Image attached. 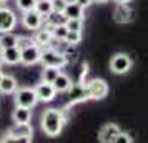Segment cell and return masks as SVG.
Returning <instances> with one entry per match:
<instances>
[{"label": "cell", "instance_id": "cell-1", "mask_svg": "<svg viewBox=\"0 0 148 143\" xmlns=\"http://www.w3.org/2000/svg\"><path fill=\"white\" fill-rule=\"evenodd\" d=\"M67 123V113L62 108H47L42 113V130L47 136H58Z\"/></svg>", "mask_w": 148, "mask_h": 143}, {"label": "cell", "instance_id": "cell-2", "mask_svg": "<svg viewBox=\"0 0 148 143\" xmlns=\"http://www.w3.org/2000/svg\"><path fill=\"white\" fill-rule=\"evenodd\" d=\"M40 63L43 65V67H58V68H63L65 65H67L63 53L58 52V50H55V48H52V47L42 48Z\"/></svg>", "mask_w": 148, "mask_h": 143}, {"label": "cell", "instance_id": "cell-3", "mask_svg": "<svg viewBox=\"0 0 148 143\" xmlns=\"http://www.w3.org/2000/svg\"><path fill=\"white\" fill-rule=\"evenodd\" d=\"M14 100H15V105H22V107H28V108H34L38 103L37 92H35V88H30V87L17 88L14 93Z\"/></svg>", "mask_w": 148, "mask_h": 143}, {"label": "cell", "instance_id": "cell-4", "mask_svg": "<svg viewBox=\"0 0 148 143\" xmlns=\"http://www.w3.org/2000/svg\"><path fill=\"white\" fill-rule=\"evenodd\" d=\"M133 65V60H132V57L127 53H115L112 57V60H110V70L113 72L115 75H123V73H127L128 70L132 68Z\"/></svg>", "mask_w": 148, "mask_h": 143}, {"label": "cell", "instance_id": "cell-5", "mask_svg": "<svg viewBox=\"0 0 148 143\" xmlns=\"http://www.w3.org/2000/svg\"><path fill=\"white\" fill-rule=\"evenodd\" d=\"M90 100H103L108 95V83L101 78H93L85 83Z\"/></svg>", "mask_w": 148, "mask_h": 143}, {"label": "cell", "instance_id": "cell-6", "mask_svg": "<svg viewBox=\"0 0 148 143\" xmlns=\"http://www.w3.org/2000/svg\"><path fill=\"white\" fill-rule=\"evenodd\" d=\"M20 63H23V65H27V67H30V65H35V63H38L42 58V47L40 45H37V43H32V45H28V47L25 48H20Z\"/></svg>", "mask_w": 148, "mask_h": 143}, {"label": "cell", "instance_id": "cell-7", "mask_svg": "<svg viewBox=\"0 0 148 143\" xmlns=\"http://www.w3.org/2000/svg\"><path fill=\"white\" fill-rule=\"evenodd\" d=\"M22 25L27 28V30H32V32H35V30H38V28L43 25V22H45V18L42 17L37 10H27V12H22Z\"/></svg>", "mask_w": 148, "mask_h": 143}, {"label": "cell", "instance_id": "cell-8", "mask_svg": "<svg viewBox=\"0 0 148 143\" xmlns=\"http://www.w3.org/2000/svg\"><path fill=\"white\" fill-rule=\"evenodd\" d=\"M34 88H35V92H37L38 102L50 103V102H53L55 96H57V90H55L53 83H48V82H43V80H42L40 83L35 85Z\"/></svg>", "mask_w": 148, "mask_h": 143}, {"label": "cell", "instance_id": "cell-9", "mask_svg": "<svg viewBox=\"0 0 148 143\" xmlns=\"http://www.w3.org/2000/svg\"><path fill=\"white\" fill-rule=\"evenodd\" d=\"M17 27V15L12 8L0 7V34L2 32H12Z\"/></svg>", "mask_w": 148, "mask_h": 143}, {"label": "cell", "instance_id": "cell-10", "mask_svg": "<svg viewBox=\"0 0 148 143\" xmlns=\"http://www.w3.org/2000/svg\"><path fill=\"white\" fill-rule=\"evenodd\" d=\"M135 18V12L128 7V3H116L113 8V20L120 25L130 23Z\"/></svg>", "mask_w": 148, "mask_h": 143}, {"label": "cell", "instance_id": "cell-11", "mask_svg": "<svg viewBox=\"0 0 148 143\" xmlns=\"http://www.w3.org/2000/svg\"><path fill=\"white\" fill-rule=\"evenodd\" d=\"M67 93H70V98H68L67 102V108L68 107H72L75 103L78 102H85V100H90L88 98V92H87V87H85V83H73L72 85V88L68 90Z\"/></svg>", "mask_w": 148, "mask_h": 143}, {"label": "cell", "instance_id": "cell-12", "mask_svg": "<svg viewBox=\"0 0 148 143\" xmlns=\"http://www.w3.org/2000/svg\"><path fill=\"white\" fill-rule=\"evenodd\" d=\"M120 133V128L116 123H105L98 130V140L101 143H115V138Z\"/></svg>", "mask_w": 148, "mask_h": 143}, {"label": "cell", "instance_id": "cell-13", "mask_svg": "<svg viewBox=\"0 0 148 143\" xmlns=\"http://www.w3.org/2000/svg\"><path fill=\"white\" fill-rule=\"evenodd\" d=\"M0 58L3 63H7V65H17V63H20V48L17 47H8V48H3V50H0Z\"/></svg>", "mask_w": 148, "mask_h": 143}, {"label": "cell", "instance_id": "cell-14", "mask_svg": "<svg viewBox=\"0 0 148 143\" xmlns=\"http://www.w3.org/2000/svg\"><path fill=\"white\" fill-rule=\"evenodd\" d=\"M53 40V34H52V30H48L42 25L38 30H35V35H34V42L37 45H40L42 48H45L50 45V42Z\"/></svg>", "mask_w": 148, "mask_h": 143}, {"label": "cell", "instance_id": "cell-15", "mask_svg": "<svg viewBox=\"0 0 148 143\" xmlns=\"http://www.w3.org/2000/svg\"><path fill=\"white\" fill-rule=\"evenodd\" d=\"M17 88H18L17 78L12 75H5L3 73L2 80H0V93H3V95H14Z\"/></svg>", "mask_w": 148, "mask_h": 143}, {"label": "cell", "instance_id": "cell-16", "mask_svg": "<svg viewBox=\"0 0 148 143\" xmlns=\"http://www.w3.org/2000/svg\"><path fill=\"white\" fill-rule=\"evenodd\" d=\"M12 118H14V123H30V120H32V108L22 107V105H15Z\"/></svg>", "mask_w": 148, "mask_h": 143}, {"label": "cell", "instance_id": "cell-17", "mask_svg": "<svg viewBox=\"0 0 148 143\" xmlns=\"http://www.w3.org/2000/svg\"><path fill=\"white\" fill-rule=\"evenodd\" d=\"M72 85H73L72 78H70L67 73H63V72H60V73L57 75V78L53 80V87H55V90H57V93H67L68 90L72 88Z\"/></svg>", "mask_w": 148, "mask_h": 143}, {"label": "cell", "instance_id": "cell-18", "mask_svg": "<svg viewBox=\"0 0 148 143\" xmlns=\"http://www.w3.org/2000/svg\"><path fill=\"white\" fill-rule=\"evenodd\" d=\"M63 14L67 18H83V14H85V8H82L75 0H68L65 8H63Z\"/></svg>", "mask_w": 148, "mask_h": 143}, {"label": "cell", "instance_id": "cell-19", "mask_svg": "<svg viewBox=\"0 0 148 143\" xmlns=\"http://www.w3.org/2000/svg\"><path fill=\"white\" fill-rule=\"evenodd\" d=\"M17 43H18V35L12 34V32H2L0 34V50L15 47Z\"/></svg>", "mask_w": 148, "mask_h": 143}, {"label": "cell", "instance_id": "cell-20", "mask_svg": "<svg viewBox=\"0 0 148 143\" xmlns=\"http://www.w3.org/2000/svg\"><path fill=\"white\" fill-rule=\"evenodd\" d=\"M35 10H37L43 18H47L48 15L53 12V3H52V0H37Z\"/></svg>", "mask_w": 148, "mask_h": 143}, {"label": "cell", "instance_id": "cell-21", "mask_svg": "<svg viewBox=\"0 0 148 143\" xmlns=\"http://www.w3.org/2000/svg\"><path fill=\"white\" fill-rule=\"evenodd\" d=\"M62 68L58 67H43L42 68V80L48 83H53V80L57 78V75L60 73Z\"/></svg>", "mask_w": 148, "mask_h": 143}, {"label": "cell", "instance_id": "cell-22", "mask_svg": "<svg viewBox=\"0 0 148 143\" xmlns=\"http://www.w3.org/2000/svg\"><path fill=\"white\" fill-rule=\"evenodd\" d=\"M45 20H47L48 23H52V25H62V23H67V17H65L63 12H57V10H53Z\"/></svg>", "mask_w": 148, "mask_h": 143}, {"label": "cell", "instance_id": "cell-23", "mask_svg": "<svg viewBox=\"0 0 148 143\" xmlns=\"http://www.w3.org/2000/svg\"><path fill=\"white\" fill-rule=\"evenodd\" d=\"M65 42H67L68 45H72V47L78 45V43L82 42V32H77V30H68L67 37H65Z\"/></svg>", "mask_w": 148, "mask_h": 143}, {"label": "cell", "instance_id": "cell-24", "mask_svg": "<svg viewBox=\"0 0 148 143\" xmlns=\"http://www.w3.org/2000/svg\"><path fill=\"white\" fill-rule=\"evenodd\" d=\"M52 34H53V38L57 40H65V37L68 34V28L65 23H62V25H55L53 30H52Z\"/></svg>", "mask_w": 148, "mask_h": 143}, {"label": "cell", "instance_id": "cell-25", "mask_svg": "<svg viewBox=\"0 0 148 143\" xmlns=\"http://www.w3.org/2000/svg\"><path fill=\"white\" fill-rule=\"evenodd\" d=\"M37 0H15V5L20 12H27V10H34Z\"/></svg>", "mask_w": 148, "mask_h": 143}, {"label": "cell", "instance_id": "cell-26", "mask_svg": "<svg viewBox=\"0 0 148 143\" xmlns=\"http://www.w3.org/2000/svg\"><path fill=\"white\" fill-rule=\"evenodd\" d=\"M67 28L68 30H77V32H82L83 28V18H67Z\"/></svg>", "mask_w": 148, "mask_h": 143}, {"label": "cell", "instance_id": "cell-27", "mask_svg": "<svg viewBox=\"0 0 148 143\" xmlns=\"http://www.w3.org/2000/svg\"><path fill=\"white\" fill-rule=\"evenodd\" d=\"M32 43H34V37H22V35H18V43H17L18 48H25L28 45H32Z\"/></svg>", "mask_w": 148, "mask_h": 143}, {"label": "cell", "instance_id": "cell-28", "mask_svg": "<svg viewBox=\"0 0 148 143\" xmlns=\"http://www.w3.org/2000/svg\"><path fill=\"white\" fill-rule=\"evenodd\" d=\"M132 142H133V138L128 133H125V131H120L116 135V138H115V143H132Z\"/></svg>", "mask_w": 148, "mask_h": 143}, {"label": "cell", "instance_id": "cell-29", "mask_svg": "<svg viewBox=\"0 0 148 143\" xmlns=\"http://www.w3.org/2000/svg\"><path fill=\"white\" fill-rule=\"evenodd\" d=\"M68 0H52V3H53V10L57 12H63V8L67 5Z\"/></svg>", "mask_w": 148, "mask_h": 143}, {"label": "cell", "instance_id": "cell-30", "mask_svg": "<svg viewBox=\"0 0 148 143\" xmlns=\"http://www.w3.org/2000/svg\"><path fill=\"white\" fill-rule=\"evenodd\" d=\"M75 2H77L82 8H87V7H90V5L93 3V0H75Z\"/></svg>", "mask_w": 148, "mask_h": 143}, {"label": "cell", "instance_id": "cell-31", "mask_svg": "<svg viewBox=\"0 0 148 143\" xmlns=\"http://www.w3.org/2000/svg\"><path fill=\"white\" fill-rule=\"evenodd\" d=\"M115 3H130L132 0H113Z\"/></svg>", "mask_w": 148, "mask_h": 143}, {"label": "cell", "instance_id": "cell-32", "mask_svg": "<svg viewBox=\"0 0 148 143\" xmlns=\"http://www.w3.org/2000/svg\"><path fill=\"white\" fill-rule=\"evenodd\" d=\"M110 0H93V3H107Z\"/></svg>", "mask_w": 148, "mask_h": 143}, {"label": "cell", "instance_id": "cell-33", "mask_svg": "<svg viewBox=\"0 0 148 143\" xmlns=\"http://www.w3.org/2000/svg\"><path fill=\"white\" fill-rule=\"evenodd\" d=\"M8 0H0V5H3V3H7Z\"/></svg>", "mask_w": 148, "mask_h": 143}, {"label": "cell", "instance_id": "cell-34", "mask_svg": "<svg viewBox=\"0 0 148 143\" xmlns=\"http://www.w3.org/2000/svg\"><path fill=\"white\" fill-rule=\"evenodd\" d=\"M2 77H3V72H2V70H0V80H2Z\"/></svg>", "mask_w": 148, "mask_h": 143}, {"label": "cell", "instance_id": "cell-35", "mask_svg": "<svg viewBox=\"0 0 148 143\" xmlns=\"http://www.w3.org/2000/svg\"><path fill=\"white\" fill-rule=\"evenodd\" d=\"M2 65H3V62H2V58H0V70H2Z\"/></svg>", "mask_w": 148, "mask_h": 143}]
</instances>
